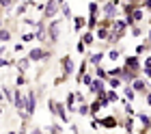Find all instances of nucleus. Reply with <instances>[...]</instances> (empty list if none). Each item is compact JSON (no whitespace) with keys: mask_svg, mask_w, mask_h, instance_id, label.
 I'll return each mask as SVG.
<instances>
[{"mask_svg":"<svg viewBox=\"0 0 151 134\" xmlns=\"http://www.w3.org/2000/svg\"><path fill=\"white\" fill-rule=\"evenodd\" d=\"M60 30H63V20L54 17L50 24H47V33H45V39L50 41V46H56L58 39H60Z\"/></svg>","mask_w":151,"mask_h":134,"instance_id":"obj_1","label":"nucleus"},{"mask_svg":"<svg viewBox=\"0 0 151 134\" xmlns=\"http://www.w3.org/2000/svg\"><path fill=\"white\" fill-rule=\"evenodd\" d=\"M119 7H121V0H106V4L99 7V11L104 20H114L119 17Z\"/></svg>","mask_w":151,"mask_h":134,"instance_id":"obj_2","label":"nucleus"},{"mask_svg":"<svg viewBox=\"0 0 151 134\" xmlns=\"http://www.w3.org/2000/svg\"><path fill=\"white\" fill-rule=\"evenodd\" d=\"M47 108H50V112L54 117H58L63 123L69 121V117H67V108H65V104L63 102H56V100H47Z\"/></svg>","mask_w":151,"mask_h":134,"instance_id":"obj_3","label":"nucleus"},{"mask_svg":"<svg viewBox=\"0 0 151 134\" xmlns=\"http://www.w3.org/2000/svg\"><path fill=\"white\" fill-rule=\"evenodd\" d=\"M58 11H60V4L56 0H45L43 9H41V20H54Z\"/></svg>","mask_w":151,"mask_h":134,"instance_id":"obj_4","label":"nucleus"},{"mask_svg":"<svg viewBox=\"0 0 151 134\" xmlns=\"http://www.w3.org/2000/svg\"><path fill=\"white\" fill-rule=\"evenodd\" d=\"M35 108H37V93L35 91H28V93H26V100H24V112H26L28 119L35 115Z\"/></svg>","mask_w":151,"mask_h":134,"instance_id":"obj_5","label":"nucleus"},{"mask_svg":"<svg viewBox=\"0 0 151 134\" xmlns=\"http://www.w3.org/2000/svg\"><path fill=\"white\" fill-rule=\"evenodd\" d=\"M123 67H127V69H132V72L136 74H140V69H142V59L138 54H129L123 59Z\"/></svg>","mask_w":151,"mask_h":134,"instance_id":"obj_6","label":"nucleus"},{"mask_svg":"<svg viewBox=\"0 0 151 134\" xmlns=\"http://www.w3.org/2000/svg\"><path fill=\"white\" fill-rule=\"evenodd\" d=\"M60 69H63V76H71L76 72V63L69 54H65L63 59H60Z\"/></svg>","mask_w":151,"mask_h":134,"instance_id":"obj_7","label":"nucleus"},{"mask_svg":"<svg viewBox=\"0 0 151 134\" xmlns=\"http://www.w3.org/2000/svg\"><path fill=\"white\" fill-rule=\"evenodd\" d=\"M119 123H121V121H119L114 115H108V117H104V119H97V125H101V128H106V130H114Z\"/></svg>","mask_w":151,"mask_h":134,"instance_id":"obj_8","label":"nucleus"},{"mask_svg":"<svg viewBox=\"0 0 151 134\" xmlns=\"http://www.w3.org/2000/svg\"><path fill=\"white\" fill-rule=\"evenodd\" d=\"M50 59V52H45L43 48H32L28 52V61H47Z\"/></svg>","mask_w":151,"mask_h":134,"instance_id":"obj_9","label":"nucleus"},{"mask_svg":"<svg viewBox=\"0 0 151 134\" xmlns=\"http://www.w3.org/2000/svg\"><path fill=\"white\" fill-rule=\"evenodd\" d=\"M129 87H132L136 93H147V78H134L132 82H129Z\"/></svg>","mask_w":151,"mask_h":134,"instance_id":"obj_10","label":"nucleus"},{"mask_svg":"<svg viewBox=\"0 0 151 134\" xmlns=\"http://www.w3.org/2000/svg\"><path fill=\"white\" fill-rule=\"evenodd\" d=\"M71 22H73V33H82V30H86V17H84V15H73V17H71Z\"/></svg>","mask_w":151,"mask_h":134,"instance_id":"obj_11","label":"nucleus"},{"mask_svg":"<svg viewBox=\"0 0 151 134\" xmlns=\"http://www.w3.org/2000/svg\"><path fill=\"white\" fill-rule=\"evenodd\" d=\"M88 91L95 95V93H101V91H106V80L101 78H93V82L88 84Z\"/></svg>","mask_w":151,"mask_h":134,"instance_id":"obj_12","label":"nucleus"},{"mask_svg":"<svg viewBox=\"0 0 151 134\" xmlns=\"http://www.w3.org/2000/svg\"><path fill=\"white\" fill-rule=\"evenodd\" d=\"M80 41L84 46H95V41H97V39H95V33L93 30H82L80 33Z\"/></svg>","mask_w":151,"mask_h":134,"instance_id":"obj_13","label":"nucleus"},{"mask_svg":"<svg viewBox=\"0 0 151 134\" xmlns=\"http://www.w3.org/2000/svg\"><path fill=\"white\" fill-rule=\"evenodd\" d=\"M45 33H47V24H45V20H41V22H37L35 39H37V41H45Z\"/></svg>","mask_w":151,"mask_h":134,"instance_id":"obj_14","label":"nucleus"},{"mask_svg":"<svg viewBox=\"0 0 151 134\" xmlns=\"http://www.w3.org/2000/svg\"><path fill=\"white\" fill-rule=\"evenodd\" d=\"M104 56H106V52L104 50H99V52H95V54H91V56H88V59H86V63H88V65H101V59H104Z\"/></svg>","mask_w":151,"mask_h":134,"instance_id":"obj_15","label":"nucleus"},{"mask_svg":"<svg viewBox=\"0 0 151 134\" xmlns=\"http://www.w3.org/2000/svg\"><path fill=\"white\" fill-rule=\"evenodd\" d=\"M76 93H67V100H65V108L69 112H76Z\"/></svg>","mask_w":151,"mask_h":134,"instance_id":"obj_16","label":"nucleus"},{"mask_svg":"<svg viewBox=\"0 0 151 134\" xmlns=\"http://www.w3.org/2000/svg\"><path fill=\"white\" fill-rule=\"evenodd\" d=\"M123 97H125V102H134L136 100V91L129 87V84H125V87H123Z\"/></svg>","mask_w":151,"mask_h":134,"instance_id":"obj_17","label":"nucleus"},{"mask_svg":"<svg viewBox=\"0 0 151 134\" xmlns=\"http://www.w3.org/2000/svg\"><path fill=\"white\" fill-rule=\"evenodd\" d=\"M99 110H101V104H99L97 100H93L91 104H88V115H91V117H97Z\"/></svg>","mask_w":151,"mask_h":134,"instance_id":"obj_18","label":"nucleus"},{"mask_svg":"<svg viewBox=\"0 0 151 134\" xmlns=\"http://www.w3.org/2000/svg\"><path fill=\"white\" fill-rule=\"evenodd\" d=\"M95 78H101V80H108V69H104L101 65H95Z\"/></svg>","mask_w":151,"mask_h":134,"instance_id":"obj_19","label":"nucleus"},{"mask_svg":"<svg viewBox=\"0 0 151 134\" xmlns=\"http://www.w3.org/2000/svg\"><path fill=\"white\" fill-rule=\"evenodd\" d=\"M136 117L140 119V123H142V128H151V117L147 115V112H136Z\"/></svg>","mask_w":151,"mask_h":134,"instance_id":"obj_20","label":"nucleus"},{"mask_svg":"<svg viewBox=\"0 0 151 134\" xmlns=\"http://www.w3.org/2000/svg\"><path fill=\"white\" fill-rule=\"evenodd\" d=\"M76 112H78L80 117H86V115H88V104H86V102L76 104Z\"/></svg>","mask_w":151,"mask_h":134,"instance_id":"obj_21","label":"nucleus"},{"mask_svg":"<svg viewBox=\"0 0 151 134\" xmlns=\"http://www.w3.org/2000/svg\"><path fill=\"white\" fill-rule=\"evenodd\" d=\"M121 125H123V130H125V132H134V117H127L125 115V121H123Z\"/></svg>","mask_w":151,"mask_h":134,"instance_id":"obj_22","label":"nucleus"},{"mask_svg":"<svg viewBox=\"0 0 151 134\" xmlns=\"http://www.w3.org/2000/svg\"><path fill=\"white\" fill-rule=\"evenodd\" d=\"M106 84H108V87H110V89H119L121 87V78H114V76H108V80H106Z\"/></svg>","mask_w":151,"mask_h":134,"instance_id":"obj_23","label":"nucleus"},{"mask_svg":"<svg viewBox=\"0 0 151 134\" xmlns=\"http://www.w3.org/2000/svg\"><path fill=\"white\" fill-rule=\"evenodd\" d=\"M106 100L114 104V102H119V93H116V89H110V91H106Z\"/></svg>","mask_w":151,"mask_h":134,"instance_id":"obj_24","label":"nucleus"},{"mask_svg":"<svg viewBox=\"0 0 151 134\" xmlns=\"http://www.w3.org/2000/svg\"><path fill=\"white\" fill-rule=\"evenodd\" d=\"M47 134H63V125L60 123H50L47 125Z\"/></svg>","mask_w":151,"mask_h":134,"instance_id":"obj_25","label":"nucleus"},{"mask_svg":"<svg viewBox=\"0 0 151 134\" xmlns=\"http://www.w3.org/2000/svg\"><path fill=\"white\" fill-rule=\"evenodd\" d=\"M60 11H63V20H71L73 17V13H71V9H69V4H67V2L60 4Z\"/></svg>","mask_w":151,"mask_h":134,"instance_id":"obj_26","label":"nucleus"},{"mask_svg":"<svg viewBox=\"0 0 151 134\" xmlns=\"http://www.w3.org/2000/svg\"><path fill=\"white\" fill-rule=\"evenodd\" d=\"M6 41H11V30H6V28H0V46L6 43Z\"/></svg>","mask_w":151,"mask_h":134,"instance_id":"obj_27","label":"nucleus"},{"mask_svg":"<svg viewBox=\"0 0 151 134\" xmlns=\"http://www.w3.org/2000/svg\"><path fill=\"white\" fill-rule=\"evenodd\" d=\"M88 15H99V4L95 2V0L88 2Z\"/></svg>","mask_w":151,"mask_h":134,"instance_id":"obj_28","label":"nucleus"},{"mask_svg":"<svg viewBox=\"0 0 151 134\" xmlns=\"http://www.w3.org/2000/svg\"><path fill=\"white\" fill-rule=\"evenodd\" d=\"M129 33H132V37H142L145 35V30L138 26V24H134V26H129Z\"/></svg>","mask_w":151,"mask_h":134,"instance_id":"obj_29","label":"nucleus"},{"mask_svg":"<svg viewBox=\"0 0 151 134\" xmlns=\"http://www.w3.org/2000/svg\"><path fill=\"white\" fill-rule=\"evenodd\" d=\"M149 50H151V46L147 43V41H142V43L136 46V54H145V52H149Z\"/></svg>","mask_w":151,"mask_h":134,"instance_id":"obj_30","label":"nucleus"},{"mask_svg":"<svg viewBox=\"0 0 151 134\" xmlns=\"http://www.w3.org/2000/svg\"><path fill=\"white\" fill-rule=\"evenodd\" d=\"M28 67H30V61H28V56H26V59H19V63H17V69H19V72H26Z\"/></svg>","mask_w":151,"mask_h":134,"instance_id":"obj_31","label":"nucleus"},{"mask_svg":"<svg viewBox=\"0 0 151 134\" xmlns=\"http://www.w3.org/2000/svg\"><path fill=\"white\" fill-rule=\"evenodd\" d=\"M106 54H108V59H110V61H119V56H121V52L116 50V48H112V50H108Z\"/></svg>","mask_w":151,"mask_h":134,"instance_id":"obj_32","label":"nucleus"},{"mask_svg":"<svg viewBox=\"0 0 151 134\" xmlns=\"http://www.w3.org/2000/svg\"><path fill=\"white\" fill-rule=\"evenodd\" d=\"M93 78H95L93 74H84V76H82V78H80V82H82V84H86V87H88V84L93 82ZM80 82H78V84H80Z\"/></svg>","mask_w":151,"mask_h":134,"instance_id":"obj_33","label":"nucleus"},{"mask_svg":"<svg viewBox=\"0 0 151 134\" xmlns=\"http://www.w3.org/2000/svg\"><path fill=\"white\" fill-rule=\"evenodd\" d=\"M28 7H30L28 2H22V4H19V7H17V9H15V13H17V15H24V13H26V11H28Z\"/></svg>","mask_w":151,"mask_h":134,"instance_id":"obj_34","label":"nucleus"},{"mask_svg":"<svg viewBox=\"0 0 151 134\" xmlns=\"http://www.w3.org/2000/svg\"><path fill=\"white\" fill-rule=\"evenodd\" d=\"M15 0H0V9H6V11H11V7Z\"/></svg>","mask_w":151,"mask_h":134,"instance_id":"obj_35","label":"nucleus"},{"mask_svg":"<svg viewBox=\"0 0 151 134\" xmlns=\"http://www.w3.org/2000/svg\"><path fill=\"white\" fill-rule=\"evenodd\" d=\"M35 39V33H24L22 35V43H28V41Z\"/></svg>","mask_w":151,"mask_h":134,"instance_id":"obj_36","label":"nucleus"},{"mask_svg":"<svg viewBox=\"0 0 151 134\" xmlns=\"http://www.w3.org/2000/svg\"><path fill=\"white\" fill-rule=\"evenodd\" d=\"M15 84H17V87H24V84H26V76H24V72H19L17 80H15Z\"/></svg>","mask_w":151,"mask_h":134,"instance_id":"obj_37","label":"nucleus"},{"mask_svg":"<svg viewBox=\"0 0 151 134\" xmlns=\"http://www.w3.org/2000/svg\"><path fill=\"white\" fill-rule=\"evenodd\" d=\"M142 69H151V54H147L142 59Z\"/></svg>","mask_w":151,"mask_h":134,"instance_id":"obj_38","label":"nucleus"},{"mask_svg":"<svg viewBox=\"0 0 151 134\" xmlns=\"http://www.w3.org/2000/svg\"><path fill=\"white\" fill-rule=\"evenodd\" d=\"M76 50H78L80 54H84V50H86V46L82 43V41H78V43H76Z\"/></svg>","mask_w":151,"mask_h":134,"instance_id":"obj_39","label":"nucleus"},{"mask_svg":"<svg viewBox=\"0 0 151 134\" xmlns=\"http://www.w3.org/2000/svg\"><path fill=\"white\" fill-rule=\"evenodd\" d=\"M147 97H145V104H147V106L151 108V91H147V93H145Z\"/></svg>","mask_w":151,"mask_h":134,"instance_id":"obj_40","label":"nucleus"},{"mask_svg":"<svg viewBox=\"0 0 151 134\" xmlns=\"http://www.w3.org/2000/svg\"><path fill=\"white\" fill-rule=\"evenodd\" d=\"M28 134H45V132H43V130H41V128H32V130H30Z\"/></svg>","mask_w":151,"mask_h":134,"instance_id":"obj_41","label":"nucleus"},{"mask_svg":"<svg viewBox=\"0 0 151 134\" xmlns=\"http://www.w3.org/2000/svg\"><path fill=\"white\" fill-rule=\"evenodd\" d=\"M71 132L73 134H80V128H78V125H71Z\"/></svg>","mask_w":151,"mask_h":134,"instance_id":"obj_42","label":"nucleus"},{"mask_svg":"<svg viewBox=\"0 0 151 134\" xmlns=\"http://www.w3.org/2000/svg\"><path fill=\"white\" fill-rule=\"evenodd\" d=\"M145 41H147V43H149V46H151V30H149V33H147V37H145Z\"/></svg>","mask_w":151,"mask_h":134,"instance_id":"obj_43","label":"nucleus"},{"mask_svg":"<svg viewBox=\"0 0 151 134\" xmlns=\"http://www.w3.org/2000/svg\"><path fill=\"white\" fill-rule=\"evenodd\" d=\"M138 134H151V132H149V128H140V132H138Z\"/></svg>","mask_w":151,"mask_h":134,"instance_id":"obj_44","label":"nucleus"},{"mask_svg":"<svg viewBox=\"0 0 151 134\" xmlns=\"http://www.w3.org/2000/svg\"><path fill=\"white\" fill-rule=\"evenodd\" d=\"M2 52H4V46H0V56H2Z\"/></svg>","mask_w":151,"mask_h":134,"instance_id":"obj_45","label":"nucleus"},{"mask_svg":"<svg viewBox=\"0 0 151 134\" xmlns=\"http://www.w3.org/2000/svg\"><path fill=\"white\" fill-rule=\"evenodd\" d=\"M17 134H26V130H24V128H22V130H19V132H17Z\"/></svg>","mask_w":151,"mask_h":134,"instance_id":"obj_46","label":"nucleus"},{"mask_svg":"<svg viewBox=\"0 0 151 134\" xmlns=\"http://www.w3.org/2000/svg\"><path fill=\"white\" fill-rule=\"evenodd\" d=\"M56 2H58V4H63V2H65V0H56Z\"/></svg>","mask_w":151,"mask_h":134,"instance_id":"obj_47","label":"nucleus"},{"mask_svg":"<svg viewBox=\"0 0 151 134\" xmlns=\"http://www.w3.org/2000/svg\"><path fill=\"white\" fill-rule=\"evenodd\" d=\"M6 134H17V132H13V130H11V132H6Z\"/></svg>","mask_w":151,"mask_h":134,"instance_id":"obj_48","label":"nucleus"},{"mask_svg":"<svg viewBox=\"0 0 151 134\" xmlns=\"http://www.w3.org/2000/svg\"><path fill=\"white\" fill-rule=\"evenodd\" d=\"M0 28H2V17H0Z\"/></svg>","mask_w":151,"mask_h":134,"instance_id":"obj_49","label":"nucleus"},{"mask_svg":"<svg viewBox=\"0 0 151 134\" xmlns=\"http://www.w3.org/2000/svg\"><path fill=\"white\" fill-rule=\"evenodd\" d=\"M125 134H136V132H125Z\"/></svg>","mask_w":151,"mask_h":134,"instance_id":"obj_50","label":"nucleus"},{"mask_svg":"<svg viewBox=\"0 0 151 134\" xmlns=\"http://www.w3.org/2000/svg\"><path fill=\"white\" fill-rule=\"evenodd\" d=\"M0 112H2V110H0Z\"/></svg>","mask_w":151,"mask_h":134,"instance_id":"obj_51","label":"nucleus"}]
</instances>
